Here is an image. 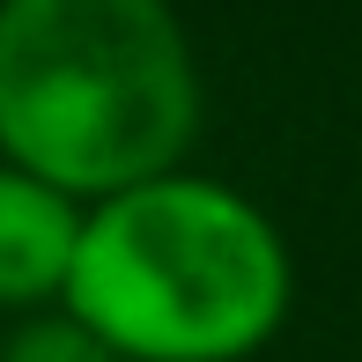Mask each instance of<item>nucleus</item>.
<instances>
[{
  "label": "nucleus",
  "mask_w": 362,
  "mask_h": 362,
  "mask_svg": "<svg viewBox=\"0 0 362 362\" xmlns=\"http://www.w3.org/2000/svg\"><path fill=\"white\" fill-rule=\"evenodd\" d=\"M200 52L177 0H0V163L96 207L185 170Z\"/></svg>",
  "instance_id": "f257e3e1"
},
{
  "label": "nucleus",
  "mask_w": 362,
  "mask_h": 362,
  "mask_svg": "<svg viewBox=\"0 0 362 362\" xmlns=\"http://www.w3.org/2000/svg\"><path fill=\"white\" fill-rule=\"evenodd\" d=\"M59 310L119 362H252L296 310V252L252 192L170 170L81 215Z\"/></svg>",
  "instance_id": "f03ea898"
},
{
  "label": "nucleus",
  "mask_w": 362,
  "mask_h": 362,
  "mask_svg": "<svg viewBox=\"0 0 362 362\" xmlns=\"http://www.w3.org/2000/svg\"><path fill=\"white\" fill-rule=\"evenodd\" d=\"M81 215H89L81 200L0 163V310L8 318L59 310L67 274H74V244H81Z\"/></svg>",
  "instance_id": "7ed1b4c3"
},
{
  "label": "nucleus",
  "mask_w": 362,
  "mask_h": 362,
  "mask_svg": "<svg viewBox=\"0 0 362 362\" xmlns=\"http://www.w3.org/2000/svg\"><path fill=\"white\" fill-rule=\"evenodd\" d=\"M0 362H119V355H111L81 318H67V310H37V318L8 325Z\"/></svg>",
  "instance_id": "20e7f679"
}]
</instances>
